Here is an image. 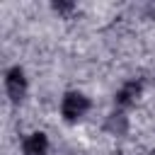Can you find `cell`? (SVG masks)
<instances>
[{"instance_id":"6da1fadb","label":"cell","mask_w":155,"mask_h":155,"mask_svg":"<svg viewBox=\"0 0 155 155\" xmlns=\"http://www.w3.org/2000/svg\"><path fill=\"white\" fill-rule=\"evenodd\" d=\"M87 109H90V102H87V97H82L80 92H68V94L63 97L61 111H63L65 121H78Z\"/></svg>"},{"instance_id":"7a4b0ae2","label":"cell","mask_w":155,"mask_h":155,"mask_svg":"<svg viewBox=\"0 0 155 155\" xmlns=\"http://www.w3.org/2000/svg\"><path fill=\"white\" fill-rule=\"evenodd\" d=\"M5 87H7V94L12 102H19L27 92V80H24V73L19 68H12L5 78Z\"/></svg>"},{"instance_id":"3957f363","label":"cell","mask_w":155,"mask_h":155,"mask_svg":"<svg viewBox=\"0 0 155 155\" xmlns=\"http://www.w3.org/2000/svg\"><path fill=\"white\" fill-rule=\"evenodd\" d=\"M46 148H48V140H46L44 133H31V136L24 138V143H22L24 155H46Z\"/></svg>"},{"instance_id":"277c9868","label":"cell","mask_w":155,"mask_h":155,"mask_svg":"<svg viewBox=\"0 0 155 155\" xmlns=\"http://www.w3.org/2000/svg\"><path fill=\"white\" fill-rule=\"evenodd\" d=\"M138 92H140V82H136V80L126 82V85L119 90V94H116V104H119V107H126V104H131V102L138 97Z\"/></svg>"},{"instance_id":"5b68a950","label":"cell","mask_w":155,"mask_h":155,"mask_svg":"<svg viewBox=\"0 0 155 155\" xmlns=\"http://www.w3.org/2000/svg\"><path fill=\"white\" fill-rule=\"evenodd\" d=\"M107 128H109V131H124V128H126V119H124L121 114H114V116L109 119Z\"/></svg>"}]
</instances>
